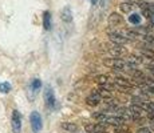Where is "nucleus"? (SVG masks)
<instances>
[{
    "label": "nucleus",
    "instance_id": "nucleus-1",
    "mask_svg": "<svg viewBox=\"0 0 154 133\" xmlns=\"http://www.w3.org/2000/svg\"><path fill=\"white\" fill-rule=\"evenodd\" d=\"M29 123H31V128L34 133H39L43 128V124H42V117H40L39 112L34 111L29 116Z\"/></svg>",
    "mask_w": 154,
    "mask_h": 133
},
{
    "label": "nucleus",
    "instance_id": "nucleus-2",
    "mask_svg": "<svg viewBox=\"0 0 154 133\" xmlns=\"http://www.w3.org/2000/svg\"><path fill=\"white\" fill-rule=\"evenodd\" d=\"M44 101H46V105L50 106V108H54L56 104V99H55V93L52 91V88L50 85H47L46 89H44Z\"/></svg>",
    "mask_w": 154,
    "mask_h": 133
},
{
    "label": "nucleus",
    "instance_id": "nucleus-3",
    "mask_svg": "<svg viewBox=\"0 0 154 133\" xmlns=\"http://www.w3.org/2000/svg\"><path fill=\"white\" fill-rule=\"evenodd\" d=\"M12 131L14 133H20L22 132V114L15 109L12 112Z\"/></svg>",
    "mask_w": 154,
    "mask_h": 133
},
{
    "label": "nucleus",
    "instance_id": "nucleus-4",
    "mask_svg": "<svg viewBox=\"0 0 154 133\" xmlns=\"http://www.w3.org/2000/svg\"><path fill=\"white\" fill-rule=\"evenodd\" d=\"M109 37H110L111 41H114V44H118V45H123V44H126L129 39L125 37V35L119 33V32L114 31V32H109Z\"/></svg>",
    "mask_w": 154,
    "mask_h": 133
},
{
    "label": "nucleus",
    "instance_id": "nucleus-5",
    "mask_svg": "<svg viewBox=\"0 0 154 133\" xmlns=\"http://www.w3.org/2000/svg\"><path fill=\"white\" fill-rule=\"evenodd\" d=\"M105 64H107V65H111L112 69H115V71H123L126 68V65H127L125 61L119 60V59H111V60H106Z\"/></svg>",
    "mask_w": 154,
    "mask_h": 133
},
{
    "label": "nucleus",
    "instance_id": "nucleus-6",
    "mask_svg": "<svg viewBox=\"0 0 154 133\" xmlns=\"http://www.w3.org/2000/svg\"><path fill=\"white\" fill-rule=\"evenodd\" d=\"M122 23H123V16H121L119 13L112 12L110 16H109V25H110L111 28H115V27L121 25Z\"/></svg>",
    "mask_w": 154,
    "mask_h": 133
},
{
    "label": "nucleus",
    "instance_id": "nucleus-7",
    "mask_svg": "<svg viewBox=\"0 0 154 133\" xmlns=\"http://www.w3.org/2000/svg\"><path fill=\"white\" fill-rule=\"evenodd\" d=\"M40 87H42V81H40L39 79H34L31 81V84H29V91L32 92V96H31V99H34V96L38 92H39V89H40Z\"/></svg>",
    "mask_w": 154,
    "mask_h": 133
},
{
    "label": "nucleus",
    "instance_id": "nucleus-8",
    "mask_svg": "<svg viewBox=\"0 0 154 133\" xmlns=\"http://www.w3.org/2000/svg\"><path fill=\"white\" fill-rule=\"evenodd\" d=\"M62 20H63L64 23H70L71 20H72V11H71V8L69 7V5H66V7L62 10Z\"/></svg>",
    "mask_w": 154,
    "mask_h": 133
},
{
    "label": "nucleus",
    "instance_id": "nucleus-9",
    "mask_svg": "<svg viewBox=\"0 0 154 133\" xmlns=\"http://www.w3.org/2000/svg\"><path fill=\"white\" fill-rule=\"evenodd\" d=\"M43 27L46 31H50L52 28V20H51V12L46 11L43 13Z\"/></svg>",
    "mask_w": 154,
    "mask_h": 133
},
{
    "label": "nucleus",
    "instance_id": "nucleus-10",
    "mask_svg": "<svg viewBox=\"0 0 154 133\" xmlns=\"http://www.w3.org/2000/svg\"><path fill=\"white\" fill-rule=\"evenodd\" d=\"M110 53L112 56H115V57H119V56H123L126 53V49L123 48L122 45H114V47H111L110 49Z\"/></svg>",
    "mask_w": 154,
    "mask_h": 133
},
{
    "label": "nucleus",
    "instance_id": "nucleus-11",
    "mask_svg": "<svg viewBox=\"0 0 154 133\" xmlns=\"http://www.w3.org/2000/svg\"><path fill=\"white\" fill-rule=\"evenodd\" d=\"M62 128L64 129V131L70 132V133H75L76 131H78V125L74 123H63L62 124Z\"/></svg>",
    "mask_w": 154,
    "mask_h": 133
},
{
    "label": "nucleus",
    "instance_id": "nucleus-12",
    "mask_svg": "<svg viewBox=\"0 0 154 133\" xmlns=\"http://www.w3.org/2000/svg\"><path fill=\"white\" fill-rule=\"evenodd\" d=\"M87 104L88 105H93V106H95V105H98L99 103H100V97L98 96V94H94L93 93V96H90V97H87Z\"/></svg>",
    "mask_w": 154,
    "mask_h": 133
},
{
    "label": "nucleus",
    "instance_id": "nucleus-13",
    "mask_svg": "<svg viewBox=\"0 0 154 133\" xmlns=\"http://www.w3.org/2000/svg\"><path fill=\"white\" fill-rule=\"evenodd\" d=\"M109 124H111V125H119V124H122L123 120L122 117H114V116H107V119H106Z\"/></svg>",
    "mask_w": 154,
    "mask_h": 133
},
{
    "label": "nucleus",
    "instance_id": "nucleus-14",
    "mask_svg": "<svg viewBox=\"0 0 154 133\" xmlns=\"http://www.w3.org/2000/svg\"><path fill=\"white\" fill-rule=\"evenodd\" d=\"M127 61H129V64H131V65H135V64H142L143 63V59H141L140 56L130 55L129 59H127Z\"/></svg>",
    "mask_w": 154,
    "mask_h": 133
},
{
    "label": "nucleus",
    "instance_id": "nucleus-15",
    "mask_svg": "<svg viewBox=\"0 0 154 133\" xmlns=\"http://www.w3.org/2000/svg\"><path fill=\"white\" fill-rule=\"evenodd\" d=\"M94 94H98L99 97H103V99H111L112 94L110 92H107L106 89H95V92H93Z\"/></svg>",
    "mask_w": 154,
    "mask_h": 133
},
{
    "label": "nucleus",
    "instance_id": "nucleus-16",
    "mask_svg": "<svg viewBox=\"0 0 154 133\" xmlns=\"http://www.w3.org/2000/svg\"><path fill=\"white\" fill-rule=\"evenodd\" d=\"M115 84L119 85V87H123V88H130V87H131V84H130L127 80L121 79V77H117V79H115Z\"/></svg>",
    "mask_w": 154,
    "mask_h": 133
},
{
    "label": "nucleus",
    "instance_id": "nucleus-17",
    "mask_svg": "<svg viewBox=\"0 0 154 133\" xmlns=\"http://www.w3.org/2000/svg\"><path fill=\"white\" fill-rule=\"evenodd\" d=\"M105 131H106V125L103 123L94 124V131H93V133H103Z\"/></svg>",
    "mask_w": 154,
    "mask_h": 133
},
{
    "label": "nucleus",
    "instance_id": "nucleus-18",
    "mask_svg": "<svg viewBox=\"0 0 154 133\" xmlns=\"http://www.w3.org/2000/svg\"><path fill=\"white\" fill-rule=\"evenodd\" d=\"M129 22L131 24H141V16L138 13H131L129 16Z\"/></svg>",
    "mask_w": 154,
    "mask_h": 133
},
{
    "label": "nucleus",
    "instance_id": "nucleus-19",
    "mask_svg": "<svg viewBox=\"0 0 154 133\" xmlns=\"http://www.w3.org/2000/svg\"><path fill=\"white\" fill-rule=\"evenodd\" d=\"M119 10L122 11L123 13H129V12H131L133 5H131V4H129V3H122V4L119 5Z\"/></svg>",
    "mask_w": 154,
    "mask_h": 133
},
{
    "label": "nucleus",
    "instance_id": "nucleus-20",
    "mask_svg": "<svg viewBox=\"0 0 154 133\" xmlns=\"http://www.w3.org/2000/svg\"><path fill=\"white\" fill-rule=\"evenodd\" d=\"M11 91V84L10 82H0V92L2 93H8Z\"/></svg>",
    "mask_w": 154,
    "mask_h": 133
},
{
    "label": "nucleus",
    "instance_id": "nucleus-21",
    "mask_svg": "<svg viewBox=\"0 0 154 133\" xmlns=\"http://www.w3.org/2000/svg\"><path fill=\"white\" fill-rule=\"evenodd\" d=\"M142 55H143V57L146 59H154V52L152 51V49H145V51H142Z\"/></svg>",
    "mask_w": 154,
    "mask_h": 133
},
{
    "label": "nucleus",
    "instance_id": "nucleus-22",
    "mask_svg": "<svg viewBox=\"0 0 154 133\" xmlns=\"http://www.w3.org/2000/svg\"><path fill=\"white\" fill-rule=\"evenodd\" d=\"M126 36L131 37V39H138V37H141V35L137 31H126Z\"/></svg>",
    "mask_w": 154,
    "mask_h": 133
},
{
    "label": "nucleus",
    "instance_id": "nucleus-23",
    "mask_svg": "<svg viewBox=\"0 0 154 133\" xmlns=\"http://www.w3.org/2000/svg\"><path fill=\"white\" fill-rule=\"evenodd\" d=\"M94 119H97L99 121H106V119H107V114L103 113V112H100V113H95V114H94Z\"/></svg>",
    "mask_w": 154,
    "mask_h": 133
},
{
    "label": "nucleus",
    "instance_id": "nucleus-24",
    "mask_svg": "<svg viewBox=\"0 0 154 133\" xmlns=\"http://www.w3.org/2000/svg\"><path fill=\"white\" fill-rule=\"evenodd\" d=\"M97 81H98L99 84H106V82L109 81V76L107 75H100V76H98Z\"/></svg>",
    "mask_w": 154,
    "mask_h": 133
},
{
    "label": "nucleus",
    "instance_id": "nucleus-25",
    "mask_svg": "<svg viewBox=\"0 0 154 133\" xmlns=\"http://www.w3.org/2000/svg\"><path fill=\"white\" fill-rule=\"evenodd\" d=\"M143 39H145V41H147V43H154V37L152 36V35H145L143 36Z\"/></svg>",
    "mask_w": 154,
    "mask_h": 133
},
{
    "label": "nucleus",
    "instance_id": "nucleus-26",
    "mask_svg": "<svg viewBox=\"0 0 154 133\" xmlns=\"http://www.w3.org/2000/svg\"><path fill=\"white\" fill-rule=\"evenodd\" d=\"M142 15H143L145 17H150V15H152V12H150L149 8H143V10H142Z\"/></svg>",
    "mask_w": 154,
    "mask_h": 133
},
{
    "label": "nucleus",
    "instance_id": "nucleus-27",
    "mask_svg": "<svg viewBox=\"0 0 154 133\" xmlns=\"http://www.w3.org/2000/svg\"><path fill=\"white\" fill-rule=\"evenodd\" d=\"M129 131V128H127L126 125H122V126H119V128H117V132L119 133V132H127Z\"/></svg>",
    "mask_w": 154,
    "mask_h": 133
},
{
    "label": "nucleus",
    "instance_id": "nucleus-28",
    "mask_svg": "<svg viewBox=\"0 0 154 133\" xmlns=\"http://www.w3.org/2000/svg\"><path fill=\"white\" fill-rule=\"evenodd\" d=\"M134 121L138 124V125H143V124H145V121H146V120H145V119H142V117H140V119H135Z\"/></svg>",
    "mask_w": 154,
    "mask_h": 133
},
{
    "label": "nucleus",
    "instance_id": "nucleus-29",
    "mask_svg": "<svg viewBox=\"0 0 154 133\" xmlns=\"http://www.w3.org/2000/svg\"><path fill=\"white\" fill-rule=\"evenodd\" d=\"M147 108H149V112H150V113L154 114V103H149V104H147Z\"/></svg>",
    "mask_w": 154,
    "mask_h": 133
},
{
    "label": "nucleus",
    "instance_id": "nucleus-30",
    "mask_svg": "<svg viewBox=\"0 0 154 133\" xmlns=\"http://www.w3.org/2000/svg\"><path fill=\"white\" fill-rule=\"evenodd\" d=\"M138 133H150V131L146 128V126H143V128H140V129H138Z\"/></svg>",
    "mask_w": 154,
    "mask_h": 133
},
{
    "label": "nucleus",
    "instance_id": "nucleus-31",
    "mask_svg": "<svg viewBox=\"0 0 154 133\" xmlns=\"http://www.w3.org/2000/svg\"><path fill=\"white\" fill-rule=\"evenodd\" d=\"M150 20H152V24H154V13L152 12V15H150V17H149Z\"/></svg>",
    "mask_w": 154,
    "mask_h": 133
},
{
    "label": "nucleus",
    "instance_id": "nucleus-32",
    "mask_svg": "<svg viewBox=\"0 0 154 133\" xmlns=\"http://www.w3.org/2000/svg\"><path fill=\"white\" fill-rule=\"evenodd\" d=\"M152 129L154 131V120H153V123H152Z\"/></svg>",
    "mask_w": 154,
    "mask_h": 133
},
{
    "label": "nucleus",
    "instance_id": "nucleus-33",
    "mask_svg": "<svg viewBox=\"0 0 154 133\" xmlns=\"http://www.w3.org/2000/svg\"><path fill=\"white\" fill-rule=\"evenodd\" d=\"M91 1H93V5H94V4H95V0H91Z\"/></svg>",
    "mask_w": 154,
    "mask_h": 133
}]
</instances>
